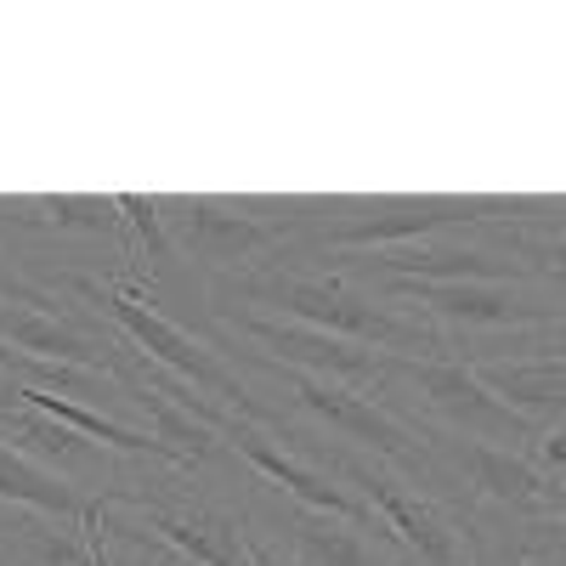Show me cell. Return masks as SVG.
<instances>
[{"mask_svg": "<svg viewBox=\"0 0 566 566\" xmlns=\"http://www.w3.org/2000/svg\"><path fill=\"white\" fill-rule=\"evenodd\" d=\"M216 306H266L272 317H295L323 335L374 346L386 357H448V340L424 317L386 306L380 295L357 290L346 272H306V266H250L216 277Z\"/></svg>", "mask_w": 566, "mask_h": 566, "instance_id": "obj_1", "label": "cell"}, {"mask_svg": "<svg viewBox=\"0 0 566 566\" xmlns=\"http://www.w3.org/2000/svg\"><path fill=\"white\" fill-rule=\"evenodd\" d=\"M69 290L85 295V301H97L119 335H125L142 357H148L154 368H165L170 380L193 386L199 397L221 402L227 413H239V419L266 424V431H277V424H283L272 408H261V402L250 397V386L227 368V357H221L216 346H205L193 328H181L176 317H165V312L154 306V295H142L136 277H108V283H97V277H69Z\"/></svg>", "mask_w": 566, "mask_h": 566, "instance_id": "obj_2", "label": "cell"}, {"mask_svg": "<svg viewBox=\"0 0 566 566\" xmlns=\"http://www.w3.org/2000/svg\"><path fill=\"white\" fill-rule=\"evenodd\" d=\"M283 448H306L323 464H335L340 482L386 522V533H391V544L402 549L408 566H476V544L459 527V515H448L431 493H419L408 476H397L386 459L352 453V448H335V442H306V437H290Z\"/></svg>", "mask_w": 566, "mask_h": 566, "instance_id": "obj_3", "label": "cell"}, {"mask_svg": "<svg viewBox=\"0 0 566 566\" xmlns=\"http://www.w3.org/2000/svg\"><path fill=\"white\" fill-rule=\"evenodd\" d=\"M250 357H255L266 374H277V380H290L295 402H301L317 424H328L335 437L368 448L374 459H386L397 476L424 482V488H453L448 470H442L437 453H431V442L419 437V424H402L391 408H380L374 397H363V391H352V386L317 380V374H301V368H283V363H272V357H261V352H250Z\"/></svg>", "mask_w": 566, "mask_h": 566, "instance_id": "obj_4", "label": "cell"}, {"mask_svg": "<svg viewBox=\"0 0 566 566\" xmlns=\"http://www.w3.org/2000/svg\"><path fill=\"white\" fill-rule=\"evenodd\" d=\"M499 199H459V193H424V199H368L352 205L346 216H323V221H295L290 244L301 250H335V255H374V250H397L413 239H431L442 227H470L488 221Z\"/></svg>", "mask_w": 566, "mask_h": 566, "instance_id": "obj_5", "label": "cell"}, {"mask_svg": "<svg viewBox=\"0 0 566 566\" xmlns=\"http://www.w3.org/2000/svg\"><path fill=\"white\" fill-rule=\"evenodd\" d=\"M386 380H402L413 391V402L437 419V431L453 437H476V442H499V448H533V424L504 408L464 357H391Z\"/></svg>", "mask_w": 566, "mask_h": 566, "instance_id": "obj_6", "label": "cell"}, {"mask_svg": "<svg viewBox=\"0 0 566 566\" xmlns=\"http://www.w3.org/2000/svg\"><path fill=\"white\" fill-rule=\"evenodd\" d=\"M159 216H165L176 255L216 266L221 277L250 272L266 255H283V244L295 232V221L250 216V205H239V199H159Z\"/></svg>", "mask_w": 566, "mask_h": 566, "instance_id": "obj_7", "label": "cell"}, {"mask_svg": "<svg viewBox=\"0 0 566 566\" xmlns=\"http://www.w3.org/2000/svg\"><path fill=\"white\" fill-rule=\"evenodd\" d=\"M130 515H142V527L108 522V499H103V533L114 538H154L165 544L181 566H255L250 533L232 522L227 510L199 504V499H154V493H114Z\"/></svg>", "mask_w": 566, "mask_h": 566, "instance_id": "obj_8", "label": "cell"}, {"mask_svg": "<svg viewBox=\"0 0 566 566\" xmlns=\"http://www.w3.org/2000/svg\"><path fill=\"white\" fill-rule=\"evenodd\" d=\"M216 317L261 346V357L283 363V368H301V374H317V380H335V386H386V352H368L357 340H340V335H323V328H306L295 317H272V312H255V306H216Z\"/></svg>", "mask_w": 566, "mask_h": 566, "instance_id": "obj_9", "label": "cell"}, {"mask_svg": "<svg viewBox=\"0 0 566 566\" xmlns=\"http://www.w3.org/2000/svg\"><path fill=\"white\" fill-rule=\"evenodd\" d=\"M221 448L239 453L272 493L295 499V504H306V510H323V515H340V522H352V527H363V533H374V538H386V544H391L386 522H380V515H374L346 482H335L328 470H317V464H306L301 453H290V448H283V442L266 431V424L232 413V419H227V431H221Z\"/></svg>", "mask_w": 566, "mask_h": 566, "instance_id": "obj_10", "label": "cell"}, {"mask_svg": "<svg viewBox=\"0 0 566 566\" xmlns=\"http://www.w3.org/2000/svg\"><path fill=\"white\" fill-rule=\"evenodd\" d=\"M424 442H431L437 464L448 470L453 488H470L482 493L504 510H522V515H555L566 504V493L544 476V470L533 464V453L522 448H499V442H476V437H453V431H419Z\"/></svg>", "mask_w": 566, "mask_h": 566, "instance_id": "obj_11", "label": "cell"}, {"mask_svg": "<svg viewBox=\"0 0 566 566\" xmlns=\"http://www.w3.org/2000/svg\"><path fill=\"white\" fill-rule=\"evenodd\" d=\"M374 295H380L386 306H391V301L424 306L431 317L459 323V328H533V323L560 317V306H549V301H522V295H510L504 283H419V277H374Z\"/></svg>", "mask_w": 566, "mask_h": 566, "instance_id": "obj_12", "label": "cell"}, {"mask_svg": "<svg viewBox=\"0 0 566 566\" xmlns=\"http://www.w3.org/2000/svg\"><path fill=\"white\" fill-rule=\"evenodd\" d=\"M266 527L277 533V549L295 555L301 566H408V560H386V538H374L340 515H323V510H306L295 499L283 504H266ZM397 549V544H391Z\"/></svg>", "mask_w": 566, "mask_h": 566, "instance_id": "obj_13", "label": "cell"}, {"mask_svg": "<svg viewBox=\"0 0 566 566\" xmlns=\"http://www.w3.org/2000/svg\"><path fill=\"white\" fill-rule=\"evenodd\" d=\"M0 340L40 363L91 368V374H114V352H119L114 328H85L69 312H40V306H12V301H0Z\"/></svg>", "mask_w": 566, "mask_h": 566, "instance_id": "obj_14", "label": "cell"}, {"mask_svg": "<svg viewBox=\"0 0 566 566\" xmlns=\"http://www.w3.org/2000/svg\"><path fill=\"white\" fill-rule=\"evenodd\" d=\"M476 380L533 431L566 424V357H476Z\"/></svg>", "mask_w": 566, "mask_h": 566, "instance_id": "obj_15", "label": "cell"}, {"mask_svg": "<svg viewBox=\"0 0 566 566\" xmlns=\"http://www.w3.org/2000/svg\"><path fill=\"white\" fill-rule=\"evenodd\" d=\"M97 533H103V499L85 510V522H52V515L18 522L7 549H18V566H108Z\"/></svg>", "mask_w": 566, "mask_h": 566, "instance_id": "obj_16", "label": "cell"}, {"mask_svg": "<svg viewBox=\"0 0 566 566\" xmlns=\"http://www.w3.org/2000/svg\"><path fill=\"white\" fill-rule=\"evenodd\" d=\"M0 504H23L34 515H52V522H85V510L97 499H85L80 482L23 459L18 448H0Z\"/></svg>", "mask_w": 566, "mask_h": 566, "instance_id": "obj_17", "label": "cell"}, {"mask_svg": "<svg viewBox=\"0 0 566 566\" xmlns=\"http://www.w3.org/2000/svg\"><path fill=\"white\" fill-rule=\"evenodd\" d=\"M114 205H119V244H125L130 277L142 283V290H154V283L170 277V266H176V244H170V232H165L159 199L114 193Z\"/></svg>", "mask_w": 566, "mask_h": 566, "instance_id": "obj_18", "label": "cell"}, {"mask_svg": "<svg viewBox=\"0 0 566 566\" xmlns=\"http://www.w3.org/2000/svg\"><path fill=\"white\" fill-rule=\"evenodd\" d=\"M0 210H12V227H52V232H91V239H119V205L114 193H45V199H18Z\"/></svg>", "mask_w": 566, "mask_h": 566, "instance_id": "obj_19", "label": "cell"}, {"mask_svg": "<svg viewBox=\"0 0 566 566\" xmlns=\"http://www.w3.org/2000/svg\"><path fill=\"white\" fill-rule=\"evenodd\" d=\"M0 437H7L23 459H34V464H45V470H57V476H69V470H80V464L91 459V442H85V437H74L69 424L45 419V413L29 408V402H18V408L0 413ZM97 453H103V448H97Z\"/></svg>", "mask_w": 566, "mask_h": 566, "instance_id": "obj_20", "label": "cell"}, {"mask_svg": "<svg viewBox=\"0 0 566 566\" xmlns=\"http://www.w3.org/2000/svg\"><path fill=\"white\" fill-rule=\"evenodd\" d=\"M0 301H12V306H40V312H63L69 301H57V295H45L40 283H29L18 266H12V255L0 250Z\"/></svg>", "mask_w": 566, "mask_h": 566, "instance_id": "obj_21", "label": "cell"}, {"mask_svg": "<svg viewBox=\"0 0 566 566\" xmlns=\"http://www.w3.org/2000/svg\"><path fill=\"white\" fill-rule=\"evenodd\" d=\"M533 464L566 493V424H549V431L533 437Z\"/></svg>", "mask_w": 566, "mask_h": 566, "instance_id": "obj_22", "label": "cell"}, {"mask_svg": "<svg viewBox=\"0 0 566 566\" xmlns=\"http://www.w3.org/2000/svg\"><path fill=\"white\" fill-rule=\"evenodd\" d=\"M538 533H544L538 544H549V549H560V555H566V504H560L555 515H544V527H538Z\"/></svg>", "mask_w": 566, "mask_h": 566, "instance_id": "obj_23", "label": "cell"}, {"mask_svg": "<svg viewBox=\"0 0 566 566\" xmlns=\"http://www.w3.org/2000/svg\"><path fill=\"white\" fill-rule=\"evenodd\" d=\"M250 549H255V566H301L295 555H283V549L266 544V538H250Z\"/></svg>", "mask_w": 566, "mask_h": 566, "instance_id": "obj_24", "label": "cell"}]
</instances>
